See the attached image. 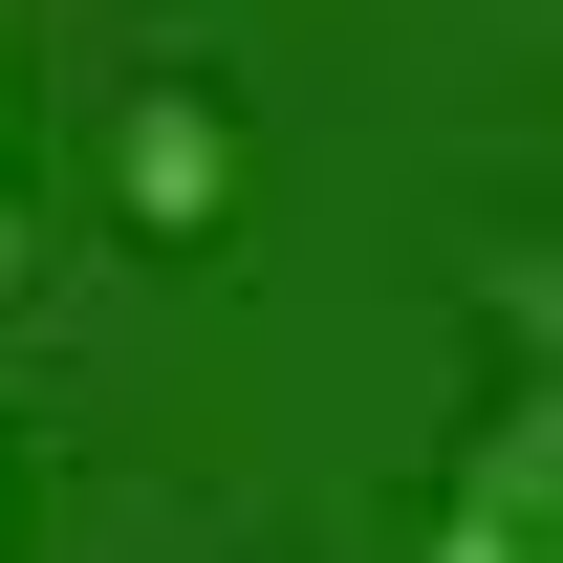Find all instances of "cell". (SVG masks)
<instances>
[{
	"mask_svg": "<svg viewBox=\"0 0 563 563\" xmlns=\"http://www.w3.org/2000/svg\"><path fill=\"white\" fill-rule=\"evenodd\" d=\"M131 196H152V217H196V196H217V131H196V109H152V131H131Z\"/></svg>",
	"mask_w": 563,
	"mask_h": 563,
	"instance_id": "2",
	"label": "cell"
},
{
	"mask_svg": "<svg viewBox=\"0 0 563 563\" xmlns=\"http://www.w3.org/2000/svg\"><path fill=\"white\" fill-rule=\"evenodd\" d=\"M412 563H563V412H542V347L498 368V412H477V455H455V498H433Z\"/></svg>",
	"mask_w": 563,
	"mask_h": 563,
	"instance_id": "1",
	"label": "cell"
}]
</instances>
